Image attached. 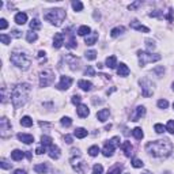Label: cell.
I'll return each mask as SVG.
<instances>
[{
  "label": "cell",
  "mask_w": 174,
  "mask_h": 174,
  "mask_svg": "<svg viewBox=\"0 0 174 174\" xmlns=\"http://www.w3.org/2000/svg\"><path fill=\"white\" fill-rule=\"evenodd\" d=\"M11 61L14 65L22 68V70H27V68L30 67V57H29L25 52L14 51L11 53Z\"/></svg>",
  "instance_id": "277c9868"
},
{
  "label": "cell",
  "mask_w": 174,
  "mask_h": 174,
  "mask_svg": "<svg viewBox=\"0 0 174 174\" xmlns=\"http://www.w3.org/2000/svg\"><path fill=\"white\" fill-rule=\"evenodd\" d=\"M78 86H79L83 91H91V90H93V83L88 82V80H83V79L79 80V82H78Z\"/></svg>",
  "instance_id": "e0dca14e"
},
{
  "label": "cell",
  "mask_w": 174,
  "mask_h": 174,
  "mask_svg": "<svg viewBox=\"0 0 174 174\" xmlns=\"http://www.w3.org/2000/svg\"><path fill=\"white\" fill-rule=\"evenodd\" d=\"M147 152H150L155 158H166L170 155L173 150V144L170 143V140L162 139V140H155V142H150L146 146Z\"/></svg>",
  "instance_id": "6da1fadb"
},
{
  "label": "cell",
  "mask_w": 174,
  "mask_h": 174,
  "mask_svg": "<svg viewBox=\"0 0 174 174\" xmlns=\"http://www.w3.org/2000/svg\"><path fill=\"white\" fill-rule=\"evenodd\" d=\"M11 158L14 160H22L25 158V152L23 151H21V150H14L11 152Z\"/></svg>",
  "instance_id": "cb8c5ba5"
},
{
  "label": "cell",
  "mask_w": 174,
  "mask_h": 174,
  "mask_svg": "<svg viewBox=\"0 0 174 174\" xmlns=\"http://www.w3.org/2000/svg\"><path fill=\"white\" fill-rule=\"evenodd\" d=\"M52 142H53V140H52L51 136H42V137H41V144H42L44 147H51V146H53V144H52Z\"/></svg>",
  "instance_id": "4dcf8cb0"
},
{
  "label": "cell",
  "mask_w": 174,
  "mask_h": 174,
  "mask_svg": "<svg viewBox=\"0 0 174 174\" xmlns=\"http://www.w3.org/2000/svg\"><path fill=\"white\" fill-rule=\"evenodd\" d=\"M14 174H27L25 172V170H22V169H18V170H15L14 172Z\"/></svg>",
  "instance_id": "94428289"
},
{
  "label": "cell",
  "mask_w": 174,
  "mask_h": 174,
  "mask_svg": "<svg viewBox=\"0 0 174 174\" xmlns=\"http://www.w3.org/2000/svg\"><path fill=\"white\" fill-rule=\"evenodd\" d=\"M137 56H139V63L142 67H144L147 63H154V61H159L160 56L159 55H152L150 52H143L139 51L137 52Z\"/></svg>",
  "instance_id": "5b68a950"
},
{
  "label": "cell",
  "mask_w": 174,
  "mask_h": 174,
  "mask_svg": "<svg viewBox=\"0 0 174 174\" xmlns=\"http://www.w3.org/2000/svg\"><path fill=\"white\" fill-rule=\"evenodd\" d=\"M98 40V33H93V35H87L86 37V44L87 45H94Z\"/></svg>",
  "instance_id": "f546056e"
},
{
  "label": "cell",
  "mask_w": 174,
  "mask_h": 174,
  "mask_svg": "<svg viewBox=\"0 0 174 174\" xmlns=\"http://www.w3.org/2000/svg\"><path fill=\"white\" fill-rule=\"evenodd\" d=\"M140 86H142V94L143 97H151L154 91V84L148 79H142L140 80Z\"/></svg>",
  "instance_id": "9c48e42d"
},
{
  "label": "cell",
  "mask_w": 174,
  "mask_h": 174,
  "mask_svg": "<svg viewBox=\"0 0 174 174\" xmlns=\"http://www.w3.org/2000/svg\"><path fill=\"white\" fill-rule=\"evenodd\" d=\"M132 133H133V136L136 137L137 140H142L143 139V136H144V133H143V131H142V128H135V129L132 131Z\"/></svg>",
  "instance_id": "d6a6232c"
},
{
  "label": "cell",
  "mask_w": 174,
  "mask_h": 174,
  "mask_svg": "<svg viewBox=\"0 0 174 174\" xmlns=\"http://www.w3.org/2000/svg\"><path fill=\"white\" fill-rule=\"evenodd\" d=\"M121 170H123V166H121V165H116V166L111 167L109 172H107V174H120Z\"/></svg>",
  "instance_id": "8d00e7d4"
},
{
  "label": "cell",
  "mask_w": 174,
  "mask_h": 174,
  "mask_svg": "<svg viewBox=\"0 0 174 174\" xmlns=\"http://www.w3.org/2000/svg\"><path fill=\"white\" fill-rule=\"evenodd\" d=\"M147 48H148V51H152V49H155V42L151 41V40H147Z\"/></svg>",
  "instance_id": "816d5d0a"
},
{
  "label": "cell",
  "mask_w": 174,
  "mask_h": 174,
  "mask_svg": "<svg viewBox=\"0 0 174 174\" xmlns=\"http://www.w3.org/2000/svg\"><path fill=\"white\" fill-rule=\"evenodd\" d=\"M65 61L68 63V65L71 67V70H78V67H79V64L80 61H79V59L76 57V56H74V55H67L65 56Z\"/></svg>",
  "instance_id": "7c38bea8"
},
{
  "label": "cell",
  "mask_w": 174,
  "mask_h": 174,
  "mask_svg": "<svg viewBox=\"0 0 174 174\" xmlns=\"http://www.w3.org/2000/svg\"><path fill=\"white\" fill-rule=\"evenodd\" d=\"M127 174H128V173H127Z\"/></svg>",
  "instance_id": "003e7915"
},
{
  "label": "cell",
  "mask_w": 174,
  "mask_h": 174,
  "mask_svg": "<svg viewBox=\"0 0 174 174\" xmlns=\"http://www.w3.org/2000/svg\"><path fill=\"white\" fill-rule=\"evenodd\" d=\"M131 27L135 29V30H137V31L150 33V29H148V27H146V26H143V25L137 23V21H132V22H131Z\"/></svg>",
  "instance_id": "ac0fdd59"
},
{
  "label": "cell",
  "mask_w": 174,
  "mask_h": 174,
  "mask_svg": "<svg viewBox=\"0 0 174 174\" xmlns=\"http://www.w3.org/2000/svg\"><path fill=\"white\" fill-rule=\"evenodd\" d=\"M84 56H86L87 60H95V59H97V52L95 51H87L86 53H84Z\"/></svg>",
  "instance_id": "74e56055"
},
{
  "label": "cell",
  "mask_w": 174,
  "mask_h": 174,
  "mask_svg": "<svg viewBox=\"0 0 174 174\" xmlns=\"http://www.w3.org/2000/svg\"><path fill=\"white\" fill-rule=\"evenodd\" d=\"M18 139L21 142H23L25 144H31L34 142V137L31 135H26V133H18Z\"/></svg>",
  "instance_id": "d6986e66"
},
{
  "label": "cell",
  "mask_w": 174,
  "mask_h": 174,
  "mask_svg": "<svg viewBox=\"0 0 174 174\" xmlns=\"http://www.w3.org/2000/svg\"><path fill=\"white\" fill-rule=\"evenodd\" d=\"M173 109H174V103H173Z\"/></svg>",
  "instance_id": "03108f58"
},
{
  "label": "cell",
  "mask_w": 174,
  "mask_h": 174,
  "mask_svg": "<svg viewBox=\"0 0 174 174\" xmlns=\"http://www.w3.org/2000/svg\"><path fill=\"white\" fill-rule=\"evenodd\" d=\"M64 140H65V143H67V144H71L72 143V136H71V135H65Z\"/></svg>",
  "instance_id": "9f6ffc18"
},
{
  "label": "cell",
  "mask_w": 174,
  "mask_h": 174,
  "mask_svg": "<svg viewBox=\"0 0 174 174\" xmlns=\"http://www.w3.org/2000/svg\"><path fill=\"white\" fill-rule=\"evenodd\" d=\"M0 167H2V169H11V163H8L7 160L3 159L2 162H0Z\"/></svg>",
  "instance_id": "f907efd6"
},
{
  "label": "cell",
  "mask_w": 174,
  "mask_h": 174,
  "mask_svg": "<svg viewBox=\"0 0 174 174\" xmlns=\"http://www.w3.org/2000/svg\"><path fill=\"white\" fill-rule=\"evenodd\" d=\"M98 152H99L98 146H91L90 148H88V154H90V156H97Z\"/></svg>",
  "instance_id": "ab89813d"
},
{
  "label": "cell",
  "mask_w": 174,
  "mask_h": 174,
  "mask_svg": "<svg viewBox=\"0 0 174 174\" xmlns=\"http://www.w3.org/2000/svg\"><path fill=\"white\" fill-rule=\"evenodd\" d=\"M30 84L29 83H22V84H18L12 88L11 91V101H12V105L18 109V107L23 106L27 101V94L30 93Z\"/></svg>",
  "instance_id": "7a4b0ae2"
},
{
  "label": "cell",
  "mask_w": 174,
  "mask_h": 174,
  "mask_svg": "<svg viewBox=\"0 0 174 174\" xmlns=\"http://www.w3.org/2000/svg\"><path fill=\"white\" fill-rule=\"evenodd\" d=\"M80 101H82V98L79 97V95H74V97H72V99H71V102L74 103V105H78V106H79Z\"/></svg>",
  "instance_id": "681fc988"
},
{
  "label": "cell",
  "mask_w": 174,
  "mask_h": 174,
  "mask_svg": "<svg viewBox=\"0 0 174 174\" xmlns=\"http://www.w3.org/2000/svg\"><path fill=\"white\" fill-rule=\"evenodd\" d=\"M143 160H140V159H133L132 160V166L133 167H136V169H139V167H143Z\"/></svg>",
  "instance_id": "ee69618b"
},
{
  "label": "cell",
  "mask_w": 174,
  "mask_h": 174,
  "mask_svg": "<svg viewBox=\"0 0 174 174\" xmlns=\"http://www.w3.org/2000/svg\"><path fill=\"white\" fill-rule=\"evenodd\" d=\"M76 40H75V37L71 34V37H70V40H68V42H65V47H67L68 49H72V48H76Z\"/></svg>",
  "instance_id": "836d02e7"
},
{
  "label": "cell",
  "mask_w": 174,
  "mask_h": 174,
  "mask_svg": "<svg viewBox=\"0 0 174 174\" xmlns=\"http://www.w3.org/2000/svg\"><path fill=\"white\" fill-rule=\"evenodd\" d=\"M64 44V35L61 33H56L55 37H53V47L56 49H60Z\"/></svg>",
  "instance_id": "4fadbf2b"
},
{
  "label": "cell",
  "mask_w": 174,
  "mask_h": 174,
  "mask_svg": "<svg viewBox=\"0 0 174 174\" xmlns=\"http://www.w3.org/2000/svg\"><path fill=\"white\" fill-rule=\"evenodd\" d=\"M84 75H88V76H95V71L93 70V67H88L86 68V71H84Z\"/></svg>",
  "instance_id": "c3c4849f"
},
{
  "label": "cell",
  "mask_w": 174,
  "mask_h": 174,
  "mask_svg": "<svg viewBox=\"0 0 174 174\" xmlns=\"http://www.w3.org/2000/svg\"><path fill=\"white\" fill-rule=\"evenodd\" d=\"M38 57H45V52H44V51H40V52H38Z\"/></svg>",
  "instance_id": "6125c7cd"
},
{
  "label": "cell",
  "mask_w": 174,
  "mask_h": 174,
  "mask_svg": "<svg viewBox=\"0 0 174 174\" xmlns=\"http://www.w3.org/2000/svg\"><path fill=\"white\" fill-rule=\"evenodd\" d=\"M71 165L72 167H74V170L76 173H79V174H83L84 172H86V169H87V165L83 162V160H80V159H76V158H72L71 159Z\"/></svg>",
  "instance_id": "30bf717a"
},
{
  "label": "cell",
  "mask_w": 174,
  "mask_h": 174,
  "mask_svg": "<svg viewBox=\"0 0 174 174\" xmlns=\"http://www.w3.org/2000/svg\"><path fill=\"white\" fill-rule=\"evenodd\" d=\"M76 113H78V116L80 117V119H86V117L90 114V110H88V107L86 106V105H79L78 106V109H76Z\"/></svg>",
  "instance_id": "5bb4252c"
},
{
  "label": "cell",
  "mask_w": 174,
  "mask_h": 174,
  "mask_svg": "<svg viewBox=\"0 0 174 174\" xmlns=\"http://www.w3.org/2000/svg\"><path fill=\"white\" fill-rule=\"evenodd\" d=\"M90 31H91V29L88 27V26H80L79 29H78V34L79 35H82V37H84V35H88L90 34Z\"/></svg>",
  "instance_id": "f1b7e54d"
},
{
  "label": "cell",
  "mask_w": 174,
  "mask_h": 174,
  "mask_svg": "<svg viewBox=\"0 0 174 174\" xmlns=\"http://www.w3.org/2000/svg\"><path fill=\"white\" fill-rule=\"evenodd\" d=\"M87 133L88 132L84 129V128H76V129H75V132H74V135L78 137V139H83V137H86Z\"/></svg>",
  "instance_id": "4316f807"
},
{
  "label": "cell",
  "mask_w": 174,
  "mask_h": 174,
  "mask_svg": "<svg viewBox=\"0 0 174 174\" xmlns=\"http://www.w3.org/2000/svg\"><path fill=\"white\" fill-rule=\"evenodd\" d=\"M109 114H110L109 109H102V110H99L97 113V119L99 121H102V123H105V121L107 120V117H109Z\"/></svg>",
  "instance_id": "44dd1931"
},
{
  "label": "cell",
  "mask_w": 174,
  "mask_h": 174,
  "mask_svg": "<svg viewBox=\"0 0 174 174\" xmlns=\"http://www.w3.org/2000/svg\"><path fill=\"white\" fill-rule=\"evenodd\" d=\"M34 172L38 174H45L48 172V166L47 163H40V165H35L34 166Z\"/></svg>",
  "instance_id": "d4e9b609"
},
{
  "label": "cell",
  "mask_w": 174,
  "mask_h": 174,
  "mask_svg": "<svg viewBox=\"0 0 174 174\" xmlns=\"http://www.w3.org/2000/svg\"><path fill=\"white\" fill-rule=\"evenodd\" d=\"M173 90H174V83H173Z\"/></svg>",
  "instance_id": "e7e4bbea"
},
{
  "label": "cell",
  "mask_w": 174,
  "mask_h": 174,
  "mask_svg": "<svg viewBox=\"0 0 174 174\" xmlns=\"http://www.w3.org/2000/svg\"><path fill=\"white\" fill-rule=\"evenodd\" d=\"M65 18V11L61 8H55V10H48L44 14V19L48 22H51L52 25L60 26L61 22L64 21Z\"/></svg>",
  "instance_id": "3957f363"
},
{
  "label": "cell",
  "mask_w": 174,
  "mask_h": 174,
  "mask_svg": "<svg viewBox=\"0 0 174 174\" xmlns=\"http://www.w3.org/2000/svg\"><path fill=\"white\" fill-rule=\"evenodd\" d=\"M0 40H2V42L4 45H8L10 41H11V37H8V35H6V34H2L0 35Z\"/></svg>",
  "instance_id": "f6af8a7d"
},
{
  "label": "cell",
  "mask_w": 174,
  "mask_h": 174,
  "mask_svg": "<svg viewBox=\"0 0 174 174\" xmlns=\"http://www.w3.org/2000/svg\"><path fill=\"white\" fill-rule=\"evenodd\" d=\"M139 6H142V2H135L132 3V4L129 6V10H135V8H137Z\"/></svg>",
  "instance_id": "db71d44e"
},
{
  "label": "cell",
  "mask_w": 174,
  "mask_h": 174,
  "mask_svg": "<svg viewBox=\"0 0 174 174\" xmlns=\"http://www.w3.org/2000/svg\"><path fill=\"white\" fill-rule=\"evenodd\" d=\"M144 114H146V107L144 106H137L136 111H135V114L132 116V121H137L139 119H142Z\"/></svg>",
  "instance_id": "9a60e30c"
},
{
  "label": "cell",
  "mask_w": 174,
  "mask_h": 174,
  "mask_svg": "<svg viewBox=\"0 0 174 174\" xmlns=\"http://www.w3.org/2000/svg\"><path fill=\"white\" fill-rule=\"evenodd\" d=\"M12 35H14V37H16V38H19V37H21V31H18V30H12Z\"/></svg>",
  "instance_id": "680465c9"
},
{
  "label": "cell",
  "mask_w": 174,
  "mask_h": 174,
  "mask_svg": "<svg viewBox=\"0 0 174 174\" xmlns=\"http://www.w3.org/2000/svg\"><path fill=\"white\" fill-rule=\"evenodd\" d=\"M116 65H117L116 56H109V57L106 59V67L107 68H116Z\"/></svg>",
  "instance_id": "83f0119b"
},
{
  "label": "cell",
  "mask_w": 174,
  "mask_h": 174,
  "mask_svg": "<svg viewBox=\"0 0 174 174\" xmlns=\"http://www.w3.org/2000/svg\"><path fill=\"white\" fill-rule=\"evenodd\" d=\"M166 131H169L170 133H173L174 135V121L173 120H170L169 123H167V127H166Z\"/></svg>",
  "instance_id": "bcb514c9"
},
{
  "label": "cell",
  "mask_w": 174,
  "mask_h": 174,
  "mask_svg": "<svg viewBox=\"0 0 174 174\" xmlns=\"http://www.w3.org/2000/svg\"><path fill=\"white\" fill-rule=\"evenodd\" d=\"M10 135H11V124H10V121L6 119V117H3V119L0 120V136H2L3 139H6Z\"/></svg>",
  "instance_id": "ba28073f"
},
{
  "label": "cell",
  "mask_w": 174,
  "mask_h": 174,
  "mask_svg": "<svg viewBox=\"0 0 174 174\" xmlns=\"http://www.w3.org/2000/svg\"><path fill=\"white\" fill-rule=\"evenodd\" d=\"M35 152L38 154V155H41V154H44L45 152V147L44 146H41V147H38L37 150H35Z\"/></svg>",
  "instance_id": "6f0895ef"
},
{
  "label": "cell",
  "mask_w": 174,
  "mask_h": 174,
  "mask_svg": "<svg viewBox=\"0 0 174 174\" xmlns=\"http://www.w3.org/2000/svg\"><path fill=\"white\" fill-rule=\"evenodd\" d=\"M37 38H38V35L35 34L34 31H29L27 34H26V40H27V42H34V41H37Z\"/></svg>",
  "instance_id": "d590c367"
},
{
  "label": "cell",
  "mask_w": 174,
  "mask_h": 174,
  "mask_svg": "<svg viewBox=\"0 0 174 174\" xmlns=\"http://www.w3.org/2000/svg\"><path fill=\"white\" fill-rule=\"evenodd\" d=\"M72 78L71 76H61V79H60V83L57 84V87L59 90H68V88L71 87V84H72Z\"/></svg>",
  "instance_id": "8fae6325"
},
{
  "label": "cell",
  "mask_w": 174,
  "mask_h": 174,
  "mask_svg": "<svg viewBox=\"0 0 174 174\" xmlns=\"http://www.w3.org/2000/svg\"><path fill=\"white\" fill-rule=\"evenodd\" d=\"M72 7H74L75 11H82L83 10V3L76 0V2H72Z\"/></svg>",
  "instance_id": "f35d334b"
},
{
  "label": "cell",
  "mask_w": 174,
  "mask_h": 174,
  "mask_svg": "<svg viewBox=\"0 0 174 174\" xmlns=\"http://www.w3.org/2000/svg\"><path fill=\"white\" fill-rule=\"evenodd\" d=\"M61 125L63 127H71L72 120L70 119V117H63V119H61Z\"/></svg>",
  "instance_id": "60d3db41"
},
{
  "label": "cell",
  "mask_w": 174,
  "mask_h": 174,
  "mask_svg": "<svg viewBox=\"0 0 174 174\" xmlns=\"http://www.w3.org/2000/svg\"><path fill=\"white\" fill-rule=\"evenodd\" d=\"M120 146V137H113L111 140L105 143V147L102 150V154L105 156H111L114 154V150H116V147Z\"/></svg>",
  "instance_id": "8992f818"
},
{
  "label": "cell",
  "mask_w": 174,
  "mask_h": 174,
  "mask_svg": "<svg viewBox=\"0 0 174 174\" xmlns=\"http://www.w3.org/2000/svg\"><path fill=\"white\" fill-rule=\"evenodd\" d=\"M158 106L160 107V109H166V107L169 106V102H167L166 99H159L158 101Z\"/></svg>",
  "instance_id": "7dc6e473"
},
{
  "label": "cell",
  "mask_w": 174,
  "mask_h": 174,
  "mask_svg": "<svg viewBox=\"0 0 174 174\" xmlns=\"http://www.w3.org/2000/svg\"><path fill=\"white\" fill-rule=\"evenodd\" d=\"M21 125H22V127H27V128L31 127V125H33V120H31L29 116L22 117V119H21Z\"/></svg>",
  "instance_id": "1f68e13d"
},
{
  "label": "cell",
  "mask_w": 174,
  "mask_h": 174,
  "mask_svg": "<svg viewBox=\"0 0 174 174\" xmlns=\"http://www.w3.org/2000/svg\"><path fill=\"white\" fill-rule=\"evenodd\" d=\"M103 172V167L102 165H95L94 169H93V174H102Z\"/></svg>",
  "instance_id": "7bdbcfd3"
},
{
  "label": "cell",
  "mask_w": 174,
  "mask_h": 174,
  "mask_svg": "<svg viewBox=\"0 0 174 174\" xmlns=\"http://www.w3.org/2000/svg\"><path fill=\"white\" fill-rule=\"evenodd\" d=\"M125 31V27H123V26H119V27H114V29H111V31H110V35L113 38H116V37H119L120 34H123V33Z\"/></svg>",
  "instance_id": "484cf974"
},
{
  "label": "cell",
  "mask_w": 174,
  "mask_h": 174,
  "mask_svg": "<svg viewBox=\"0 0 174 174\" xmlns=\"http://www.w3.org/2000/svg\"><path fill=\"white\" fill-rule=\"evenodd\" d=\"M55 79V75L51 70H45L40 74V86L41 87H48L49 84L53 82Z\"/></svg>",
  "instance_id": "52a82bcc"
},
{
  "label": "cell",
  "mask_w": 174,
  "mask_h": 174,
  "mask_svg": "<svg viewBox=\"0 0 174 174\" xmlns=\"http://www.w3.org/2000/svg\"><path fill=\"white\" fill-rule=\"evenodd\" d=\"M154 72H156V74H160V76H162L163 72H165V68H163V67H158V68H155V70H154Z\"/></svg>",
  "instance_id": "11a10c76"
},
{
  "label": "cell",
  "mask_w": 174,
  "mask_h": 174,
  "mask_svg": "<svg viewBox=\"0 0 174 174\" xmlns=\"http://www.w3.org/2000/svg\"><path fill=\"white\" fill-rule=\"evenodd\" d=\"M160 15H162V12L160 11H154V12H151L150 14V16H160Z\"/></svg>",
  "instance_id": "91938a15"
},
{
  "label": "cell",
  "mask_w": 174,
  "mask_h": 174,
  "mask_svg": "<svg viewBox=\"0 0 174 174\" xmlns=\"http://www.w3.org/2000/svg\"><path fill=\"white\" fill-rule=\"evenodd\" d=\"M117 74H119L120 76H128V74H129V68H128L125 64L121 63L119 65V68H117Z\"/></svg>",
  "instance_id": "603a6c76"
},
{
  "label": "cell",
  "mask_w": 174,
  "mask_h": 174,
  "mask_svg": "<svg viewBox=\"0 0 174 174\" xmlns=\"http://www.w3.org/2000/svg\"><path fill=\"white\" fill-rule=\"evenodd\" d=\"M15 22L18 25H25L26 22H27V15H26L25 12H18V14L15 15Z\"/></svg>",
  "instance_id": "7402d4cb"
},
{
  "label": "cell",
  "mask_w": 174,
  "mask_h": 174,
  "mask_svg": "<svg viewBox=\"0 0 174 174\" xmlns=\"http://www.w3.org/2000/svg\"><path fill=\"white\" fill-rule=\"evenodd\" d=\"M30 29H31V30H38V29H41V22L38 21V19H31Z\"/></svg>",
  "instance_id": "e575fe53"
},
{
  "label": "cell",
  "mask_w": 174,
  "mask_h": 174,
  "mask_svg": "<svg viewBox=\"0 0 174 174\" xmlns=\"http://www.w3.org/2000/svg\"><path fill=\"white\" fill-rule=\"evenodd\" d=\"M143 174H151V173H150V172H144Z\"/></svg>",
  "instance_id": "be15d7a7"
},
{
  "label": "cell",
  "mask_w": 174,
  "mask_h": 174,
  "mask_svg": "<svg viewBox=\"0 0 174 174\" xmlns=\"http://www.w3.org/2000/svg\"><path fill=\"white\" fill-rule=\"evenodd\" d=\"M49 156L52 159H59L60 158V148L57 146H51L49 147Z\"/></svg>",
  "instance_id": "2e32d148"
},
{
  "label": "cell",
  "mask_w": 174,
  "mask_h": 174,
  "mask_svg": "<svg viewBox=\"0 0 174 174\" xmlns=\"http://www.w3.org/2000/svg\"><path fill=\"white\" fill-rule=\"evenodd\" d=\"M121 150L124 151V154H125V156H131V154H132V144H131V142H124L123 144H121Z\"/></svg>",
  "instance_id": "ffe728a7"
},
{
  "label": "cell",
  "mask_w": 174,
  "mask_h": 174,
  "mask_svg": "<svg viewBox=\"0 0 174 174\" xmlns=\"http://www.w3.org/2000/svg\"><path fill=\"white\" fill-rule=\"evenodd\" d=\"M154 129H155V132H156V133H163V132L166 131V127H163L162 124H155Z\"/></svg>",
  "instance_id": "b9f144b4"
},
{
  "label": "cell",
  "mask_w": 174,
  "mask_h": 174,
  "mask_svg": "<svg viewBox=\"0 0 174 174\" xmlns=\"http://www.w3.org/2000/svg\"><path fill=\"white\" fill-rule=\"evenodd\" d=\"M7 26H8V23H7V21H6V19H2V21H0V29H2V30L7 29Z\"/></svg>",
  "instance_id": "f5cc1de1"
}]
</instances>
